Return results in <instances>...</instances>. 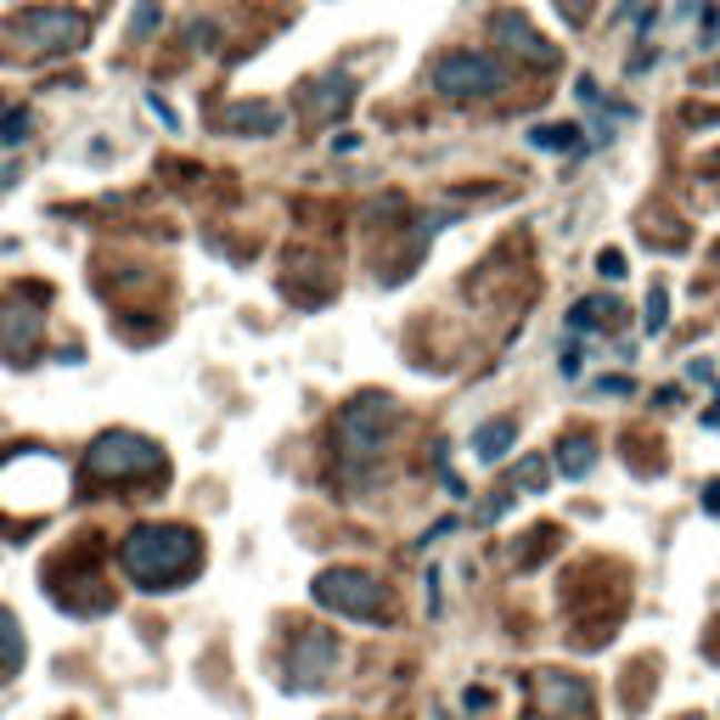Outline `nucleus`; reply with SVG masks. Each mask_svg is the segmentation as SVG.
I'll use <instances>...</instances> for the list:
<instances>
[{
	"label": "nucleus",
	"mask_w": 720,
	"mask_h": 720,
	"mask_svg": "<svg viewBox=\"0 0 720 720\" xmlns=\"http://www.w3.org/2000/svg\"><path fill=\"white\" fill-rule=\"evenodd\" d=\"M231 124H237V130H259V136H277V130H282V108H264V102L231 108Z\"/></svg>",
	"instance_id": "obj_13"
},
{
	"label": "nucleus",
	"mask_w": 720,
	"mask_h": 720,
	"mask_svg": "<svg viewBox=\"0 0 720 720\" xmlns=\"http://www.w3.org/2000/svg\"><path fill=\"white\" fill-rule=\"evenodd\" d=\"M664 321H670V299H664V288H653L648 293V332H664Z\"/></svg>",
	"instance_id": "obj_18"
},
{
	"label": "nucleus",
	"mask_w": 720,
	"mask_h": 720,
	"mask_svg": "<svg viewBox=\"0 0 720 720\" xmlns=\"http://www.w3.org/2000/svg\"><path fill=\"white\" fill-rule=\"evenodd\" d=\"M29 141V108H12L0 119V147H23Z\"/></svg>",
	"instance_id": "obj_17"
},
{
	"label": "nucleus",
	"mask_w": 720,
	"mask_h": 720,
	"mask_svg": "<svg viewBox=\"0 0 720 720\" xmlns=\"http://www.w3.org/2000/svg\"><path fill=\"white\" fill-rule=\"evenodd\" d=\"M84 468L97 479H147V473L163 468V457H158V444L141 439V433H102L97 444H90Z\"/></svg>",
	"instance_id": "obj_6"
},
{
	"label": "nucleus",
	"mask_w": 720,
	"mask_h": 720,
	"mask_svg": "<svg viewBox=\"0 0 720 720\" xmlns=\"http://www.w3.org/2000/svg\"><path fill=\"white\" fill-rule=\"evenodd\" d=\"M316 602L343 613V619H383L389 613V597L383 586L367 574V569H332L316 580Z\"/></svg>",
	"instance_id": "obj_5"
},
{
	"label": "nucleus",
	"mask_w": 720,
	"mask_h": 720,
	"mask_svg": "<svg viewBox=\"0 0 720 720\" xmlns=\"http://www.w3.org/2000/svg\"><path fill=\"white\" fill-rule=\"evenodd\" d=\"M512 444H518V422H512V417H490V422H479V428H473V457H479V462H490V468L507 457Z\"/></svg>",
	"instance_id": "obj_9"
},
{
	"label": "nucleus",
	"mask_w": 720,
	"mask_h": 720,
	"mask_svg": "<svg viewBox=\"0 0 720 720\" xmlns=\"http://www.w3.org/2000/svg\"><path fill=\"white\" fill-rule=\"evenodd\" d=\"M343 102H349V79H338V84H316L310 113H332V108H343Z\"/></svg>",
	"instance_id": "obj_16"
},
{
	"label": "nucleus",
	"mask_w": 720,
	"mask_h": 720,
	"mask_svg": "<svg viewBox=\"0 0 720 720\" xmlns=\"http://www.w3.org/2000/svg\"><path fill=\"white\" fill-rule=\"evenodd\" d=\"M119 563L136 586L147 591H174L198 563H203V540L180 523H147L136 529L124 547H119Z\"/></svg>",
	"instance_id": "obj_1"
},
{
	"label": "nucleus",
	"mask_w": 720,
	"mask_h": 720,
	"mask_svg": "<svg viewBox=\"0 0 720 720\" xmlns=\"http://www.w3.org/2000/svg\"><path fill=\"white\" fill-rule=\"evenodd\" d=\"M433 90L450 102H462V97H496V90H507V68L490 57V51H444L433 62Z\"/></svg>",
	"instance_id": "obj_4"
},
{
	"label": "nucleus",
	"mask_w": 720,
	"mask_h": 720,
	"mask_svg": "<svg viewBox=\"0 0 720 720\" xmlns=\"http://www.w3.org/2000/svg\"><path fill=\"white\" fill-rule=\"evenodd\" d=\"M709 512H714V518H720V479H714V484H709Z\"/></svg>",
	"instance_id": "obj_22"
},
{
	"label": "nucleus",
	"mask_w": 720,
	"mask_h": 720,
	"mask_svg": "<svg viewBox=\"0 0 720 720\" xmlns=\"http://www.w3.org/2000/svg\"><path fill=\"white\" fill-rule=\"evenodd\" d=\"M90 34V18L84 12H68V7H29L18 12L7 29H0V57L7 62H46V57H68L79 51Z\"/></svg>",
	"instance_id": "obj_2"
},
{
	"label": "nucleus",
	"mask_w": 720,
	"mask_h": 720,
	"mask_svg": "<svg viewBox=\"0 0 720 720\" xmlns=\"http://www.w3.org/2000/svg\"><path fill=\"white\" fill-rule=\"evenodd\" d=\"M597 270H602L608 282H619V277H624V253H619V248H602V253H597Z\"/></svg>",
	"instance_id": "obj_19"
},
{
	"label": "nucleus",
	"mask_w": 720,
	"mask_h": 720,
	"mask_svg": "<svg viewBox=\"0 0 720 720\" xmlns=\"http://www.w3.org/2000/svg\"><path fill=\"white\" fill-rule=\"evenodd\" d=\"M602 394H630V378H602Z\"/></svg>",
	"instance_id": "obj_21"
},
{
	"label": "nucleus",
	"mask_w": 720,
	"mask_h": 720,
	"mask_svg": "<svg viewBox=\"0 0 720 720\" xmlns=\"http://www.w3.org/2000/svg\"><path fill=\"white\" fill-rule=\"evenodd\" d=\"M496 40H501L507 51H518L523 62H534V68H552V62H558V51H552L547 40H540L518 12H501V18H496Z\"/></svg>",
	"instance_id": "obj_8"
},
{
	"label": "nucleus",
	"mask_w": 720,
	"mask_h": 720,
	"mask_svg": "<svg viewBox=\"0 0 720 720\" xmlns=\"http://www.w3.org/2000/svg\"><path fill=\"white\" fill-rule=\"evenodd\" d=\"M529 496H540V490H547V462H523V479H518Z\"/></svg>",
	"instance_id": "obj_20"
},
{
	"label": "nucleus",
	"mask_w": 720,
	"mask_h": 720,
	"mask_svg": "<svg viewBox=\"0 0 720 720\" xmlns=\"http://www.w3.org/2000/svg\"><path fill=\"white\" fill-rule=\"evenodd\" d=\"M574 136H580L574 124H540V130H529V141H534L540 152H569Z\"/></svg>",
	"instance_id": "obj_14"
},
{
	"label": "nucleus",
	"mask_w": 720,
	"mask_h": 720,
	"mask_svg": "<svg viewBox=\"0 0 720 720\" xmlns=\"http://www.w3.org/2000/svg\"><path fill=\"white\" fill-rule=\"evenodd\" d=\"M158 23H163V0H141L136 18H130V40H147Z\"/></svg>",
	"instance_id": "obj_15"
},
{
	"label": "nucleus",
	"mask_w": 720,
	"mask_h": 720,
	"mask_svg": "<svg viewBox=\"0 0 720 720\" xmlns=\"http://www.w3.org/2000/svg\"><path fill=\"white\" fill-rule=\"evenodd\" d=\"M394 422H400V411H394V400H383V394H360L354 406H343V411H338V457H343V468L354 473V468L378 462Z\"/></svg>",
	"instance_id": "obj_3"
},
{
	"label": "nucleus",
	"mask_w": 720,
	"mask_h": 720,
	"mask_svg": "<svg viewBox=\"0 0 720 720\" xmlns=\"http://www.w3.org/2000/svg\"><path fill=\"white\" fill-rule=\"evenodd\" d=\"M540 703H547V709H569V714H586L591 692H586V681H574V676H540Z\"/></svg>",
	"instance_id": "obj_10"
},
{
	"label": "nucleus",
	"mask_w": 720,
	"mask_h": 720,
	"mask_svg": "<svg viewBox=\"0 0 720 720\" xmlns=\"http://www.w3.org/2000/svg\"><path fill=\"white\" fill-rule=\"evenodd\" d=\"M597 468V439L591 433H569L563 444H558V473L563 479H586Z\"/></svg>",
	"instance_id": "obj_11"
},
{
	"label": "nucleus",
	"mask_w": 720,
	"mask_h": 720,
	"mask_svg": "<svg viewBox=\"0 0 720 720\" xmlns=\"http://www.w3.org/2000/svg\"><path fill=\"white\" fill-rule=\"evenodd\" d=\"M332 664H338V637H332V630H304V637L293 642V676H299V687H316Z\"/></svg>",
	"instance_id": "obj_7"
},
{
	"label": "nucleus",
	"mask_w": 720,
	"mask_h": 720,
	"mask_svg": "<svg viewBox=\"0 0 720 720\" xmlns=\"http://www.w3.org/2000/svg\"><path fill=\"white\" fill-rule=\"evenodd\" d=\"M613 316H619L613 299H580L574 316H569V327H574V332H597V327H613Z\"/></svg>",
	"instance_id": "obj_12"
}]
</instances>
